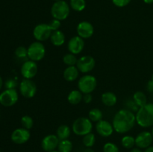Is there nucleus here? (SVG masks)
<instances>
[{"label":"nucleus","mask_w":153,"mask_h":152,"mask_svg":"<svg viewBox=\"0 0 153 152\" xmlns=\"http://www.w3.org/2000/svg\"><path fill=\"white\" fill-rule=\"evenodd\" d=\"M135 123V114L127 109H122L114 115L112 125L117 133L122 134L131 131Z\"/></svg>","instance_id":"nucleus-1"},{"label":"nucleus","mask_w":153,"mask_h":152,"mask_svg":"<svg viewBox=\"0 0 153 152\" xmlns=\"http://www.w3.org/2000/svg\"><path fill=\"white\" fill-rule=\"evenodd\" d=\"M136 122L142 128L153 126V104L147 103L146 105L140 107L135 114Z\"/></svg>","instance_id":"nucleus-2"},{"label":"nucleus","mask_w":153,"mask_h":152,"mask_svg":"<svg viewBox=\"0 0 153 152\" xmlns=\"http://www.w3.org/2000/svg\"><path fill=\"white\" fill-rule=\"evenodd\" d=\"M70 13V6L64 0L55 1L51 7V14L53 19L63 21L67 19Z\"/></svg>","instance_id":"nucleus-3"},{"label":"nucleus","mask_w":153,"mask_h":152,"mask_svg":"<svg viewBox=\"0 0 153 152\" xmlns=\"http://www.w3.org/2000/svg\"><path fill=\"white\" fill-rule=\"evenodd\" d=\"M72 130L76 135L84 137L92 131V122L90 120L89 118L79 117L73 122Z\"/></svg>","instance_id":"nucleus-4"},{"label":"nucleus","mask_w":153,"mask_h":152,"mask_svg":"<svg viewBox=\"0 0 153 152\" xmlns=\"http://www.w3.org/2000/svg\"><path fill=\"white\" fill-rule=\"evenodd\" d=\"M97 85V78L91 75H85L82 76L78 81L79 90H80L83 94L93 92L95 90Z\"/></svg>","instance_id":"nucleus-5"},{"label":"nucleus","mask_w":153,"mask_h":152,"mask_svg":"<svg viewBox=\"0 0 153 152\" xmlns=\"http://www.w3.org/2000/svg\"><path fill=\"white\" fill-rule=\"evenodd\" d=\"M46 55V49L42 42L34 41L28 48V58L31 61H40Z\"/></svg>","instance_id":"nucleus-6"},{"label":"nucleus","mask_w":153,"mask_h":152,"mask_svg":"<svg viewBox=\"0 0 153 152\" xmlns=\"http://www.w3.org/2000/svg\"><path fill=\"white\" fill-rule=\"evenodd\" d=\"M19 95L15 89H6L0 94V104L6 107L14 105L18 101Z\"/></svg>","instance_id":"nucleus-7"},{"label":"nucleus","mask_w":153,"mask_h":152,"mask_svg":"<svg viewBox=\"0 0 153 152\" xmlns=\"http://www.w3.org/2000/svg\"><path fill=\"white\" fill-rule=\"evenodd\" d=\"M52 31L48 24L40 23L36 25L33 30V36L37 41L44 42L50 38Z\"/></svg>","instance_id":"nucleus-8"},{"label":"nucleus","mask_w":153,"mask_h":152,"mask_svg":"<svg viewBox=\"0 0 153 152\" xmlns=\"http://www.w3.org/2000/svg\"><path fill=\"white\" fill-rule=\"evenodd\" d=\"M19 92L26 98H31L37 92V86L31 79H24L19 84Z\"/></svg>","instance_id":"nucleus-9"},{"label":"nucleus","mask_w":153,"mask_h":152,"mask_svg":"<svg viewBox=\"0 0 153 152\" xmlns=\"http://www.w3.org/2000/svg\"><path fill=\"white\" fill-rule=\"evenodd\" d=\"M96 65L95 59L90 55H85L78 59L76 67L82 73H88L92 71Z\"/></svg>","instance_id":"nucleus-10"},{"label":"nucleus","mask_w":153,"mask_h":152,"mask_svg":"<svg viewBox=\"0 0 153 152\" xmlns=\"http://www.w3.org/2000/svg\"><path fill=\"white\" fill-rule=\"evenodd\" d=\"M38 67L35 61L29 60L22 63L21 66V75L25 79H32L37 75Z\"/></svg>","instance_id":"nucleus-11"},{"label":"nucleus","mask_w":153,"mask_h":152,"mask_svg":"<svg viewBox=\"0 0 153 152\" xmlns=\"http://www.w3.org/2000/svg\"><path fill=\"white\" fill-rule=\"evenodd\" d=\"M31 137L29 130H27L24 128H16L12 132L10 139L12 142L15 144L22 145L27 142Z\"/></svg>","instance_id":"nucleus-12"},{"label":"nucleus","mask_w":153,"mask_h":152,"mask_svg":"<svg viewBox=\"0 0 153 152\" xmlns=\"http://www.w3.org/2000/svg\"><path fill=\"white\" fill-rule=\"evenodd\" d=\"M153 142L152 134L149 131H143L135 137V145L140 149H146L151 146Z\"/></svg>","instance_id":"nucleus-13"},{"label":"nucleus","mask_w":153,"mask_h":152,"mask_svg":"<svg viewBox=\"0 0 153 152\" xmlns=\"http://www.w3.org/2000/svg\"><path fill=\"white\" fill-rule=\"evenodd\" d=\"M60 139L58 138L57 135L55 134H49L46 136L42 139L41 147L43 150L46 152H50L55 151L58 148Z\"/></svg>","instance_id":"nucleus-14"},{"label":"nucleus","mask_w":153,"mask_h":152,"mask_svg":"<svg viewBox=\"0 0 153 152\" xmlns=\"http://www.w3.org/2000/svg\"><path fill=\"white\" fill-rule=\"evenodd\" d=\"M67 48L70 53L74 55H79L83 51L85 48V41L84 39L79 36H74L68 42Z\"/></svg>","instance_id":"nucleus-15"},{"label":"nucleus","mask_w":153,"mask_h":152,"mask_svg":"<svg viewBox=\"0 0 153 152\" xmlns=\"http://www.w3.org/2000/svg\"><path fill=\"white\" fill-rule=\"evenodd\" d=\"M78 36L83 39H88L93 36L94 33V25L88 21L80 22L76 28Z\"/></svg>","instance_id":"nucleus-16"},{"label":"nucleus","mask_w":153,"mask_h":152,"mask_svg":"<svg viewBox=\"0 0 153 152\" xmlns=\"http://www.w3.org/2000/svg\"><path fill=\"white\" fill-rule=\"evenodd\" d=\"M96 130L99 135L103 137H108L113 134L114 127L112 124L106 120H100L96 124Z\"/></svg>","instance_id":"nucleus-17"},{"label":"nucleus","mask_w":153,"mask_h":152,"mask_svg":"<svg viewBox=\"0 0 153 152\" xmlns=\"http://www.w3.org/2000/svg\"><path fill=\"white\" fill-rule=\"evenodd\" d=\"M79 75V70L76 67V66H67L64 69L63 76L64 78L67 81L72 82L76 80L78 78Z\"/></svg>","instance_id":"nucleus-18"},{"label":"nucleus","mask_w":153,"mask_h":152,"mask_svg":"<svg viewBox=\"0 0 153 152\" xmlns=\"http://www.w3.org/2000/svg\"><path fill=\"white\" fill-rule=\"evenodd\" d=\"M50 41L55 46H61L65 43V35L60 30L52 31L50 37Z\"/></svg>","instance_id":"nucleus-19"},{"label":"nucleus","mask_w":153,"mask_h":152,"mask_svg":"<svg viewBox=\"0 0 153 152\" xmlns=\"http://www.w3.org/2000/svg\"><path fill=\"white\" fill-rule=\"evenodd\" d=\"M102 102L107 107H113L117 104V97L114 92H105L102 95Z\"/></svg>","instance_id":"nucleus-20"},{"label":"nucleus","mask_w":153,"mask_h":152,"mask_svg":"<svg viewBox=\"0 0 153 152\" xmlns=\"http://www.w3.org/2000/svg\"><path fill=\"white\" fill-rule=\"evenodd\" d=\"M82 100H83V93L80 90H77V89L72 90L67 96V101L73 105L79 104Z\"/></svg>","instance_id":"nucleus-21"},{"label":"nucleus","mask_w":153,"mask_h":152,"mask_svg":"<svg viewBox=\"0 0 153 152\" xmlns=\"http://www.w3.org/2000/svg\"><path fill=\"white\" fill-rule=\"evenodd\" d=\"M71 134V130L70 127L66 125H62L59 126L57 129L56 135L60 140L67 139Z\"/></svg>","instance_id":"nucleus-22"},{"label":"nucleus","mask_w":153,"mask_h":152,"mask_svg":"<svg viewBox=\"0 0 153 152\" xmlns=\"http://www.w3.org/2000/svg\"><path fill=\"white\" fill-rule=\"evenodd\" d=\"M132 98L139 107H143V106L146 105L147 104L146 95L141 91H137V92H134Z\"/></svg>","instance_id":"nucleus-23"},{"label":"nucleus","mask_w":153,"mask_h":152,"mask_svg":"<svg viewBox=\"0 0 153 152\" xmlns=\"http://www.w3.org/2000/svg\"><path fill=\"white\" fill-rule=\"evenodd\" d=\"M73 150V143L70 140H60L58 146V151L59 152H71Z\"/></svg>","instance_id":"nucleus-24"},{"label":"nucleus","mask_w":153,"mask_h":152,"mask_svg":"<svg viewBox=\"0 0 153 152\" xmlns=\"http://www.w3.org/2000/svg\"><path fill=\"white\" fill-rule=\"evenodd\" d=\"M70 6L75 11L81 12L85 10L86 7V1L85 0H70Z\"/></svg>","instance_id":"nucleus-25"},{"label":"nucleus","mask_w":153,"mask_h":152,"mask_svg":"<svg viewBox=\"0 0 153 152\" xmlns=\"http://www.w3.org/2000/svg\"><path fill=\"white\" fill-rule=\"evenodd\" d=\"M121 145L126 149H131L135 145V138L132 136H125L121 139Z\"/></svg>","instance_id":"nucleus-26"},{"label":"nucleus","mask_w":153,"mask_h":152,"mask_svg":"<svg viewBox=\"0 0 153 152\" xmlns=\"http://www.w3.org/2000/svg\"><path fill=\"white\" fill-rule=\"evenodd\" d=\"M88 116H89L88 118L91 122H98L102 119V112L100 109L94 108L90 110Z\"/></svg>","instance_id":"nucleus-27"},{"label":"nucleus","mask_w":153,"mask_h":152,"mask_svg":"<svg viewBox=\"0 0 153 152\" xmlns=\"http://www.w3.org/2000/svg\"><path fill=\"white\" fill-rule=\"evenodd\" d=\"M78 59L76 58V55L72 53L66 54L64 57H63V62L65 65L67 66H76L77 64Z\"/></svg>","instance_id":"nucleus-28"},{"label":"nucleus","mask_w":153,"mask_h":152,"mask_svg":"<svg viewBox=\"0 0 153 152\" xmlns=\"http://www.w3.org/2000/svg\"><path fill=\"white\" fill-rule=\"evenodd\" d=\"M82 142H83L84 145H85L86 148L93 147L96 142L95 135H94L92 132L86 134V135H85L83 137Z\"/></svg>","instance_id":"nucleus-29"},{"label":"nucleus","mask_w":153,"mask_h":152,"mask_svg":"<svg viewBox=\"0 0 153 152\" xmlns=\"http://www.w3.org/2000/svg\"><path fill=\"white\" fill-rule=\"evenodd\" d=\"M21 125L22 128L27 130H30L34 125V120L29 116H24L21 118Z\"/></svg>","instance_id":"nucleus-30"},{"label":"nucleus","mask_w":153,"mask_h":152,"mask_svg":"<svg viewBox=\"0 0 153 152\" xmlns=\"http://www.w3.org/2000/svg\"><path fill=\"white\" fill-rule=\"evenodd\" d=\"M124 104H125L126 107V108L125 109H127V110H130V111L133 112V113H134V112L137 113V110H138L139 108H140V107L137 105V104L134 102L133 98L132 99H130V98L126 99L125 101V102H124Z\"/></svg>","instance_id":"nucleus-31"},{"label":"nucleus","mask_w":153,"mask_h":152,"mask_svg":"<svg viewBox=\"0 0 153 152\" xmlns=\"http://www.w3.org/2000/svg\"><path fill=\"white\" fill-rule=\"evenodd\" d=\"M15 55L18 58H28V49L24 46H19L15 50Z\"/></svg>","instance_id":"nucleus-32"},{"label":"nucleus","mask_w":153,"mask_h":152,"mask_svg":"<svg viewBox=\"0 0 153 152\" xmlns=\"http://www.w3.org/2000/svg\"><path fill=\"white\" fill-rule=\"evenodd\" d=\"M103 152H120L119 148L113 142H107L103 146Z\"/></svg>","instance_id":"nucleus-33"},{"label":"nucleus","mask_w":153,"mask_h":152,"mask_svg":"<svg viewBox=\"0 0 153 152\" xmlns=\"http://www.w3.org/2000/svg\"><path fill=\"white\" fill-rule=\"evenodd\" d=\"M49 26L50 27L51 30L52 31H58L59 30V28L61 27V21L58 20V19H53L52 20H51L49 22V23L48 24Z\"/></svg>","instance_id":"nucleus-34"},{"label":"nucleus","mask_w":153,"mask_h":152,"mask_svg":"<svg viewBox=\"0 0 153 152\" xmlns=\"http://www.w3.org/2000/svg\"><path fill=\"white\" fill-rule=\"evenodd\" d=\"M17 81L13 78L7 79L5 81V83H4L6 89H15L17 86Z\"/></svg>","instance_id":"nucleus-35"},{"label":"nucleus","mask_w":153,"mask_h":152,"mask_svg":"<svg viewBox=\"0 0 153 152\" xmlns=\"http://www.w3.org/2000/svg\"><path fill=\"white\" fill-rule=\"evenodd\" d=\"M131 0H112V2L118 7H123L128 5Z\"/></svg>","instance_id":"nucleus-36"},{"label":"nucleus","mask_w":153,"mask_h":152,"mask_svg":"<svg viewBox=\"0 0 153 152\" xmlns=\"http://www.w3.org/2000/svg\"><path fill=\"white\" fill-rule=\"evenodd\" d=\"M93 100V96L91 93H87L84 94L83 95V101L84 102L86 103V104H89Z\"/></svg>","instance_id":"nucleus-37"},{"label":"nucleus","mask_w":153,"mask_h":152,"mask_svg":"<svg viewBox=\"0 0 153 152\" xmlns=\"http://www.w3.org/2000/svg\"><path fill=\"white\" fill-rule=\"evenodd\" d=\"M146 89H147L148 92H153V81L152 80H150L147 83V85H146Z\"/></svg>","instance_id":"nucleus-38"},{"label":"nucleus","mask_w":153,"mask_h":152,"mask_svg":"<svg viewBox=\"0 0 153 152\" xmlns=\"http://www.w3.org/2000/svg\"><path fill=\"white\" fill-rule=\"evenodd\" d=\"M144 152H153V146H149V148L145 149Z\"/></svg>","instance_id":"nucleus-39"},{"label":"nucleus","mask_w":153,"mask_h":152,"mask_svg":"<svg viewBox=\"0 0 153 152\" xmlns=\"http://www.w3.org/2000/svg\"><path fill=\"white\" fill-rule=\"evenodd\" d=\"M130 152H143L141 150H140V148H132L131 149V151Z\"/></svg>","instance_id":"nucleus-40"},{"label":"nucleus","mask_w":153,"mask_h":152,"mask_svg":"<svg viewBox=\"0 0 153 152\" xmlns=\"http://www.w3.org/2000/svg\"><path fill=\"white\" fill-rule=\"evenodd\" d=\"M84 152H95V151H94L91 148H87L86 149H85Z\"/></svg>","instance_id":"nucleus-41"},{"label":"nucleus","mask_w":153,"mask_h":152,"mask_svg":"<svg viewBox=\"0 0 153 152\" xmlns=\"http://www.w3.org/2000/svg\"><path fill=\"white\" fill-rule=\"evenodd\" d=\"M146 4H152L153 3V0H143Z\"/></svg>","instance_id":"nucleus-42"},{"label":"nucleus","mask_w":153,"mask_h":152,"mask_svg":"<svg viewBox=\"0 0 153 152\" xmlns=\"http://www.w3.org/2000/svg\"><path fill=\"white\" fill-rule=\"evenodd\" d=\"M2 85H3V80H2V78H1V77L0 76V90H1V87H2Z\"/></svg>","instance_id":"nucleus-43"},{"label":"nucleus","mask_w":153,"mask_h":152,"mask_svg":"<svg viewBox=\"0 0 153 152\" xmlns=\"http://www.w3.org/2000/svg\"><path fill=\"white\" fill-rule=\"evenodd\" d=\"M50 152H59V151H50Z\"/></svg>","instance_id":"nucleus-44"},{"label":"nucleus","mask_w":153,"mask_h":152,"mask_svg":"<svg viewBox=\"0 0 153 152\" xmlns=\"http://www.w3.org/2000/svg\"><path fill=\"white\" fill-rule=\"evenodd\" d=\"M151 134H152V137H153V127H152V132H151Z\"/></svg>","instance_id":"nucleus-45"},{"label":"nucleus","mask_w":153,"mask_h":152,"mask_svg":"<svg viewBox=\"0 0 153 152\" xmlns=\"http://www.w3.org/2000/svg\"><path fill=\"white\" fill-rule=\"evenodd\" d=\"M151 80H152V81H153V74H152V79H151Z\"/></svg>","instance_id":"nucleus-46"},{"label":"nucleus","mask_w":153,"mask_h":152,"mask_svg":"<svg viewBox=\"0 0 153 152\" xmlns=\"http://www.w3.org/2000/svg\"><path fill=\"white\" fill-rule=\"evenodd\" d=\"M54 1H61V0H54Z\"/></svg>","instance_id":"nucleus-47"}]
</instances>
